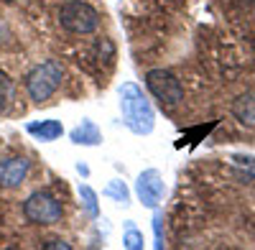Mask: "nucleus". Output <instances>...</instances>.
I'll return each instance as SVG.
<instances>
[{"instance_id": "nucleus-1", "label": "nucleus", "mask_w": 255, "mask_h": 250, "mask_svg": "<svg viewBox=\"0 0 255 250\" xmlns=\"http://www.w3.org/2000/svg\"><path fill=\"white\" fill-rule=\"evenodd\" d=\"M120 120L133 135H151L156 128V110L138 82H123L118 87Z\"/></svg>"}, {"instance_id": "nucleus-2", "label": "nucleus", "mask_w": 255, "mask_h": 250, "mask_svg": "<svg viewBox=\"0 0 255 250\" xmlns=\"http://www.w3.org/2000/svg\"><path fill=\"white\" fill-rule=\"evenodd\" d=\"M61 82H64L61 61L59 59H44V61H38L36 67L28 69V74L23 79V87H26V95H28L31 102L44 105V102H49L56 95Z\"/></svg>"}, {"instance_id": "nucleus-3", "label": "nucleus", "mask_w": 255, "mask_h": 250, "mask_svg": "<svg viewBox=\"0 0 255 250\" xmlns=\"http://www.w3.org/2000/svg\"><path fill=\"white\" fill-rule=\"evenodd\" d=\"M56 18H59V26L72 36H90L102 23L100 10L90 3H84V0H67V3H61L56 10Z\"/></svg>"}, {"instance_id": "nucleus-4", "label": "nucleus", "mask_w": 255, "mask_h": 250, "mask_svg": "<svg viewBox=\"0 0 255 250\" xmlns=\"http://www.w3.org/2000/svg\"><path fill=\"white\" fill-rule=\"evenodd\" d=\"M26 222L28 225H36V227H51V225H59L61 217H64V204L61 199L49 192V189H36L26 197L23 207H20Z\"/></svg>"}, {"instance_id": "nucleus-5", "label": "nucleus", "mask_w": 255, "mask_h": 250, "mask_svg": "<svg viewBox=\"0 0 255 250\" xmlns=\"http://www.w3.org/2000/svg\"><path fill=\"white\" fill-rule=\"evenodd\" d=\"M145 90L151 92L153 100H158L163 108H176L179 102L184 100V85H181V79L174 74V72H168V69H148L145 77Z\"/></svg>"}, {"instance_id": "nucleus-6", "label": "nucleus", "mask_w": 255, "mask_h": 250, "mask_svg": "<svg viewBox=\"0 0 255 250\" xmlns=\"http://www.w3.org/2000/svg\"><path fill=\"white\" fill-rule=\"evenodd\" d=\"M135 199L145 207V210H158L163 197H166V181H163V174L158 169H145L138 174L135 179Z\"/></svg>"}, {"instance_id": "nucleus-7", "label": "nucleus", "mask_w": 255, "mask_h": 250, "mask_svg": "<svg viewBox=\"0 0 255 250\" xmlns=\"http://www.w3.org/2000/svg\"><path fill=\"white\" fill-rule=\"evenodd\" d=\"M31 176V161L26 156H8L0 161V189L15 192Z\"/></svg>"}, {"instance_id": "nucleus-8", "label": "nucleus", "mask_w": 255, "mask_h": 250, "mask_svg": "<svg viewBox=\"0 0 255 250\" xmlns=\"http://www.w3.org/2000/svg\"><path fill=\"white\" fill-rule=\"evenodd\" d=\"M23 130L33 138V140H38V143H54V140H59L64 133V123L61 120H56V118H44V120H28L26 125H23Z\"/></svg>"}, {"instance_id": "nucleus-9", "label": "nucleus", "mask_w": 255, "mask_h": 250, "mask_svg": "<svg viewBox=\"0 0 255 250\" xmlns=\"http://www.w3.org/2000/svg\"><path fill=\"white\" fill-rule=\"evenodd\" d=\"M69 140L82 148H95L102 143V130L97 128V123L92 118H82V123H77L69 130Z\"/></svg>"}, {"instance_id": "nucleus-10", "label": "nucleus", "mask_w": 255, "mask_h": 250, "mask_svg": "<svg viewBox=\"0 0 255 250\" xmlns=\"http://www.w3.org/2000/svg\"><path fill=\"white\" fill-rule=\"evenodd\" d=\"M232 115L245 128H255V90H248V92L235 97V102H232Z\"/></svg>"}, {"instance_id": "nucleus-11", "label": "nucleus", "mask_w": 255, "mask_h": 250, "mask_svg": "<svg viewBox=\"0 0 255 250\" xmlns=\"http://www.w3.org/2000/svg\"><path fill=\"white\" fill-rule=\"evenodd\" d=\"M77 192H79V202H82V210L87 212L90 220H100V194L92 189L90 184H82L77 186Z\"/></svg>"}, {"instance_id": "nucleus-12", "label": "nucleus", "mask_w": 255, "mask_h": 250, "mask_svg": "<svg viewBox=\"0 0 255 250\" xmlns=\"http://www.w3.org/2000/svg\"><path fill=\"white\" fill-rule=\"evenodd\" d=\"M102 197L113 199V202L120 204V207H130V197H133V192L128 189V184H125L123 179H113V181L102 189Z\"/></svg>"}, {"instance_id": "nucleus-13", "label": "nucleus", "mask_w": 255, "mask_h": 250, "mask_svg": "<svg viewBox=\"0 0 255 250\" xmlns=\"http://www.w3.org/2000/svg\"><path fill=\"white\" fill-rule=\"evenodd\" d=\"M13 100H15V82L3 69H0V115L10 113Z\"/></svg>"}, {"instance_id": "nucleus-14", "label": "nucleus", "mask_w": 255, "mask_h": 250, "mask_svg": "<svg viewBox=\"0 0 255 250\" xmlns=\"http://www.w3.org/2000/svg\"><path fill=\"white\" fill-rule=\"evenodd\" d=\"M123 248L125 250H143L145 248V240H143V233L135 227L133 220H125V233H123Z\"/></svg>"}, {"instance_id": "nucleus-15", "label": "nucleus", "mask_w": 255, "mask_h": 250, "mask_svg": "<svg viewBox=\"0 0 255 250\" xmlns=\"http://www.w3.org/2000/svg\"><path fill=\"white\" fill-rule=\"evenodd\" d=\"M153 248L163 250L166 248V227H163V215L161 210H153Z\"/></svg>"}, {"instance_id": "nucleus-16", "label": "nucleus", "mask_w": 255, "mask_h": 250, "mask_svg": "<svg viewBox=\"0 0 255 250\" xmlns=\"http://www.w3.org/2000/svg\"><path fill=\"white\" fill-rule=\"evenodd\" d=\"M15 41V33H13V26L8 23V18L0 15V49H8Z\"/></svg>"}, {"instance_id": "nucleus-17", "label": "nucleus", "mask_w": 255, "mask_h": 250, "mask_svg": "<svg viewBox=\"0 0 255 250\" xmlns=\"http://www.w3.org/2000/svg\"><path fill=\"white\" fill-rule=\"evenodd\" d=\"M44 250H72V243H67V240H59V238H54V240H46L44 245H41Z\"/></svg>"}, {"instance_id": "nucleus-18", "label": "nucleus", "mask_w": 255, "mask_h": 250, "mask_svg": "<svg viewBox=\"0 0 255 250\" xmlns=\"http://www.w3.org/2000/svg\"><path fill=\"white\" fill-rule=\"evenodd\" d=\"M74 169H77V171H79V174H82L84 179H87V176H90V166H87V163H84V161H77V166H74Z\"/></svg>"}]
</instances>
